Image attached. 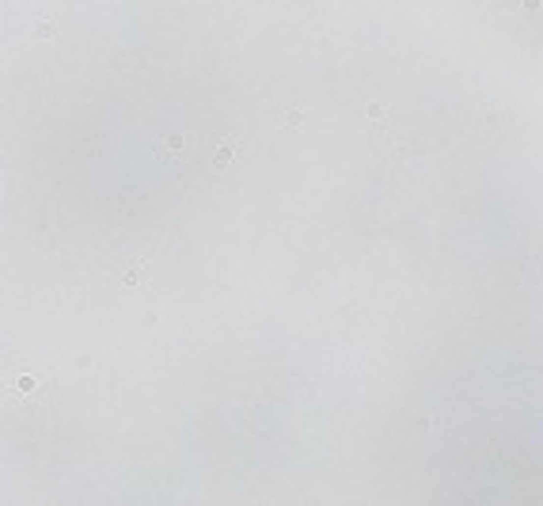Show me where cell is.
I'll return each mask as SVG.
<instances>
[{
    "mask_svg": "<svg viewBox=\"0 0 543 506\" xmlns=\"http://www.w3.org/2000/svg\"><path fill=\"white\" fill-rule=\"evenodd\" d=\"M281 126H285V130H297V126H300V111H285V115H281Z\"/></svg>",
    "mask_w": 543,
    "mask_h": 506,
    "instance_id": "cell-4",
    "label": "cell"
},
{
    "mask_svg": "<svg viewBox=\"0 0 543 506\" xmlns=\"http://www.w3.org/2000/svg\"><path fill=\"white\" fill-rule=\"evenodd\" d=\"M524 12H540V0H524Z\"/></svg>",
    "mask_w": 543,
    "mask_h": 506,
    "instance_id": "cell-7",
    "label": "cell"
},
{
    "mask_svg": "<svg viewBox=\"0 0 543 506\" xmlns=\"http://www.w3.org/2000/svg\"><path fill=\"white\" fill-rule=\"evenodd\" d=\"M183 133H167V137H163V149H167V152H183Z\"/></svg>",
    "mask_w": 543,
    "mask_h": 506,
    "instance_id": "cell-3",
    "label": "cell"
},
{
    "mask_svg": "<svg viewBox=\"0 0 543 506\" xmlns=\"http://www.w3.org/2000/svg\"><path fill=\"white\" fill-rule=\"evenodd\" d=\"M384 115H387V111L380 107V103H372V107H369V118H372V122H384Z\"/></svg>",
    "mask_w": 543,
    "mask_h": 506,
    "instance_id": "cell-6",
    "label": "cell"
},
{
    "mask_svg": "<svg viewBox=\"0 0 543 506\" xmlns=\"http://www.w3.org/2000/svg\"><path fill=\"white\" fill-rule=\"evenodd\" d=\"M15 392L23 396V400H42L46 392H50V381H46V373H19L15 377Z\"/></svg>",
    "mask_w": 543,
    "mask_h": 506,
    "instance_id": "cell-1",
    "label": "cell"
},
{
    "mask_svg": "<svg viewBox=\"0 0 543 506\" xmlns=\"http://www.w3.org/2000/svg\"><path fill=\"white\" fill-rule=\"evenodd\" d=\"M236 152H240V141L236 137H224V141L217 145V156H213V172H224L232 160H236Z\"/></svg>",
    "mask_w": 543,
    "mask_h": 506,
    "instance_id": "cell-2",
    "label": "cell"
},
{
    "mask_svg": "<svg viewBox=\"0 0 543 506\" xmlns=\"http://www.w3.org/2000/svg\"><path fill=\"white\" fill-rule=\"evenodd\" d=\"M141 274H144V267L137 263L133 270H126V286H141Z\"/></svg>",
    "mask_w": 543,
    "mask_h": 506,
    "instance_id": "cell-5",
    "label": "cell"
}]
</instances>
